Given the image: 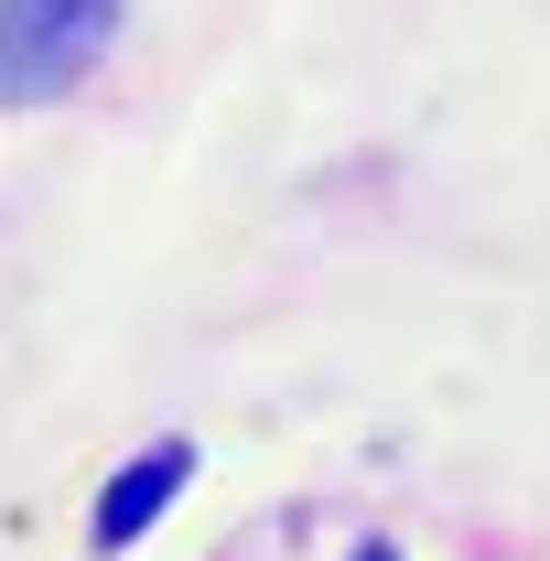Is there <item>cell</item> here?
I'll use <instances>...</instances> for the list:
<instances>
[{"label": "cell", "instance_id": "cell-2", "mask_svg": "<svg viewBox=\"0 0 550 561\" xmlns=\"http://www.w3.org/2000/svg\"><path fill=\"white\" fill-rule=\"evenodd\" d=\"M184 476H195V454H184V443H151L140 465H119V486L98 496V551H130L140 529L173 507V486H184Z\"/></svg>", "mask_w": 550, "mask_h": 561}, {"label": "cell", "instance_id": "cell-3", "mask_svg": "<svg viewBox=\"0 0 550 561\" xmlns=\"http://www.w3.org/2000/svg\"><path fill=\"white\" fill-rule=\"evenodd\" d=\"M356 561H389V551H356Z\"/></svg>", "mask_w": 550, "mask_h": 561}, {"label": "cell", "instance_id": "cell-1", "mask_svg": "<svg viewBox=\"0 0 550 561\" xmlns=\"http://www.w3.org/2000/svg\"><path fill=\"white\" fill-rule=\"evenodd\" d=\"M119 0H0V108H44L108 55Z\"/></svg>", "mask_w": 550, "mask_h": 561}]
</instances>
